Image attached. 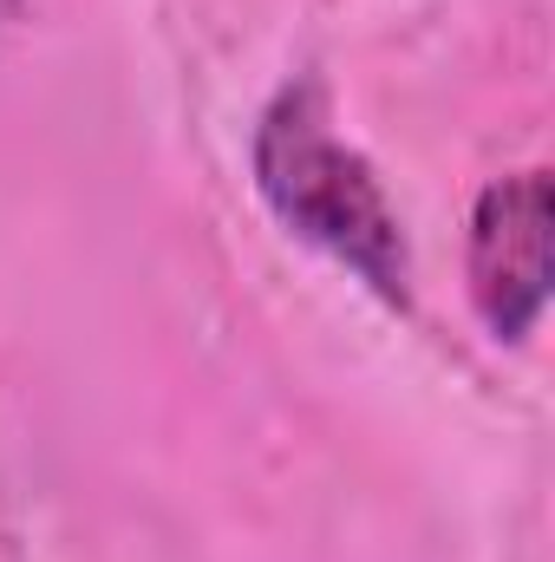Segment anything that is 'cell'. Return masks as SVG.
I'll list each match as a JSON object with an SVG mask.
<instances>
[{"mask_svg": "<svg viewBox=\"0 0 555 562\" xmlns=\"http://www.w3.org/2000/svg\"><path fill=\"white\" fill-rule=\"evenodd\" d=\"M550 170L497 177L471 210V301L497 340H523L550 307Z\"/></svg>", "mask_w": 555, "mask_h": 562, "instance_id": "obj_2", "label": "cell"}, {"mask_svg": "<svg viewBox=\"0 0 555 562\" xmlns=\"http://www.w3.org/2000/svg\"><path fill=\"white\" fill-rule=\"evenodd\" d=\"M256 190L281 223L314 243L320 256H333L340 269L366 281L386 307H412V249L406 229L373 177V164L353 144L333 138L327 119V92L314 79L275 92V105L262 112L256 144Z\"/></svg>", "mask_w": 555, "mask_h": 562, "instance_id": "obj_1", "label": "cell"}]
</instances>
